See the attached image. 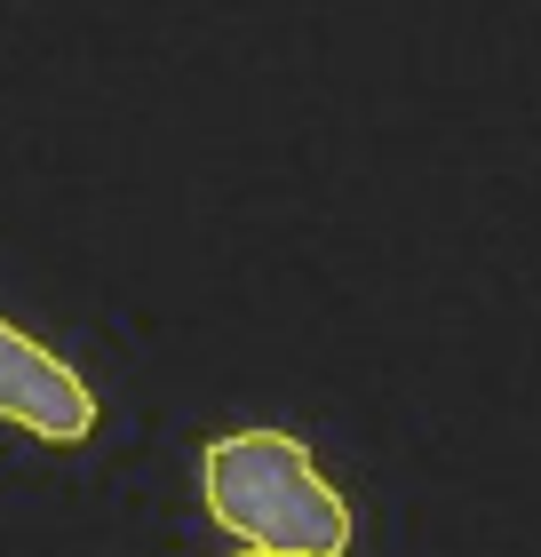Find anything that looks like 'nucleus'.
Segmentation results:
<instances>
[{"mask_svg":"<svg viewBox=\"0 0 541 557\" xmlns=\"http://www.w3.org/2000/svg\"><path fill=\"white\" fill-rule=\"evenodd\" d=\"M199 494L223 534L279 557H343L351 549V502L319 478L311 446L287 430H223L199 454Z\"/></svg>","mask_w":541,"mask_h":557,"instance_id":"obj_1","label":"nucleus"},{"mask_svg":"<svg viewBox=\"0 0 541 557\" xmlns=\"http://www.w3.org/2000/svg\"><path fill=\"white\" fill-rule=\"evenodd\" d=\"M0 422L33 430L48 446H81L96 430V391L48 343H33L9 319H0Z\"/></svg>","mask_w":541,"mask_h":557,"instance_id":"obj_2","label":"nucleus"},{"mask_svg":"<svg viewBox=\"0 0 541 557\" xmlns=\"http://www.w3.org/2000/svg\"><path fill=\"white\" fill-rule=\"evenodd\" d=\"M239 557H279V549H239Z\"/></svg>","mask_w":541,"mask_h":557,"instance_id":"obj_3","label":"nucleus"}]
</instances>
